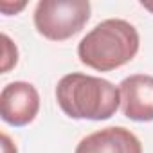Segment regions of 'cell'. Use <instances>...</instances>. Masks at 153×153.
I'll list each match as a JSON object with an SVG mask.
<instances>
[{
	"label": "cell",
	"mask_w": 153,
	"mask_h": 153,
	"mask_svg": "<svg viewBox=\"0 0 153 153\" xmlns=\"http://www.w3.org/2000/svg\"><path fill=\"white\" fill-rule=\"evenodd\" d=\"M76 153H142V144L130 130L110 126L81 139Z\"/></svg>",
	"instance_id": "obj_6"
},
{
	"label": "cell",
	"mask_w": 153,
	"mask_h": 153,
	"mask_svg": "<svg viewBox=\"0 0 153 153\" xmlns=\"http://www.w3.org/2000/svg\"><path fill=\"white\" fill-rule=\"evenodd\" d=\"M56 99L59 108L72 119L106 121L121 105L119 88L108 79L72 72L58 81Z\"/></svg>",
	"instance_id": "obj_1"
},
{
	"label": "cell",
	"mask_w": 153,
	"mask_h": 153,
	"mask_svg": "<svg viewBox=\"0 0 153 153\" xmlns=\"http://www.w3.org/2000/svg\"><path fill=\"white\" fill-rule=\"evenodd\" d=\"M123 114L139 123L153 121V76L133 74L119 85Z\"/></svg>",
	"instance_id": "obj_5"
},
{
	"label": "cell",
	"mask_w": 153,
	"mask_h": 153,
	"mask_svg": "<svg viewBox=\"0 0 153 153\" xmlns=\"http://www.w3.org/2000/svg\"><path fill=\"white\" fill-rule=\"evenodd\" d=\"M90 11L88 0H42L34 9V25L47 40L63 42L85 27Z\"/></svg>",
	"instance_id": "obj_3"
},
{
	"label": "cell",
	"mask_w": 153,
	"mask_h": 153,
	"mask_svg": "<svg viewBox=\"0 0 153 153\" xmlns=\"http://www.w3.org/2000/svg\"><path fill=\"white\" fill-rule=\"evenodd\" d=\"M140 6L146 7V9H149V11H153V4H149V2H140Z\"/></svg>",
	"instance_id": "obj_10"
},
{
	"label": "cell",
	"mask_w": 153,
	"mask_h": 153,
	"mask_svg": "<svg viewBox=\"0 0 153 153\" xmlns=\"http://www.w3.org/2000/svg\"><path fill=\"white\" fill-rule=\"evenodd\" d=\"M2 142H4V153H16V148L11 146V140H9V137L6 133L2 135Z\"/></svg>",
	"instance_id": "obj_9"
},
{
	"label": "cell",
	"mask_w": 153,
	"mask_h": 153,
	"mask_svg": "<svg viewBox=\"0 0 153 153\" xmlns=\"http://www.w3.org/2000/svg\"><path fill=\"white\" fill-rule=\"evenodd\" d=\"M40 110V96L34 85L15 81L0 94V115L11 126H25L34 121Z\"/></svg>",
	"instance_id": "obj_4"
},
{
	"label": "cell",
	"mask_w": 153,
	"mask_h": 153,
	"mask_svg": "<svg viewBox=\"0 0 153 153\" xmlns=\"http://www.w3.org/2000/svg\"><path fill=\"white\" fill-rule=\"evenodd\" d=\"M25 7V4L22 2V4H16V6H9L7 2H2L0 4V9H2L6 15H13V13H16V11H20V9H24Z\"/></svg>",
	"instance_id": "obj_8"
},
{
	"label": "cell",
	"mask_w": 153,
	"mask_h": 153,
	"mask_svg": "<svg viewBox=\"0 0 153 153\" xmlns=\"http://www.w3.org/2000/svg\"><path fill=\"white\" fill-rule=\"evenodd\" d=\"M139 33L130 22L108 18L83 36L78 45V56L83 65L108 72L131 61L139 52Z\"/></svg>",
	"instance_id": "obj_2"
},
{
	"label": "cell",
	"mask_w": 153,
	"mask_h": 153,
	"mask_svg": "<svg viewBox=\"0 0 153 153\" xmlns=\"http://www.w3.org/2000/svg\"><path fill=\"white\" fill-rule=\"evenodd\" d=\"M2 42H4V63H2V72H7L13 65H16L18 51H16V47L11 43V40L7 38V34H2Z\"/></svg>",
	"instance_id": "obj_7"
}]
</instances>
